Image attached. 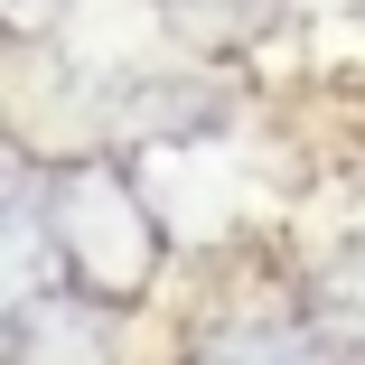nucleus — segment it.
I'll return each instance as SVG.
<instances>
[{
    "instance_id": "nucleus-4",
    "label": "nucleus",
    "mask_w": 365,
    "mask_h": 365,
    "mask_svg": "<svg viewBox=\"0 0 365 365\" xmlns=\"http://www.w3.org/2000/svg\"><path fill=\"white\" fill-rule=\"evenodd\" d=\"M160 10H169V29L206 38V47H253V38H272L281 0H160Z\"/></svg>"
},
{
    "instance_id": "nucleus-5",
    "label": "nucleus",
    "mask_w": 365,
    "mask_h": 365,
    "mask_svg": "<svg viewBox=\"0 0 365 365\" xmlns=\"http://www.w3.org/2000/svg\"><path fill=\"white\" fill-rule=\"evenodd\" d=\"M56 10V0H10V19H47Z\"/></svg>"
},
{
    "instance_id": "nucleus-3",
    "label": "nucleus",
    "mask_w": 365,
    "mask_h": 365,
    "mask_svg": "<svg viewBox=\"0 0 365 365\" xmlns=\"http://www.w3.org/2000/svg\"><path fill=\"white\" fill-rule=\"evenodd\" d=\"M178 365H337V346H328L319 319H290V309H235V319L197 328V346H187Z\"/></svg>"
},
{
    "instance_id": "nucleus-2",
    "label": "nucleus",
    "mask_w": 365,
    "mask_h": 365,
    "mask_svg": "<svg viewBox=\"0 0 365 365\" xmlns=\"http://www.w3.org/2000/svg\"><path fill=\"white\" fill-rule=\"evenodd\" d=\"M122 309L85 300V290H10V328H0V346H10V365H122V337H113Z\"/></svg>"
},
{
    "instance_id": "nucleus-1",
    "label": "nucleus",
    "mask_w": 365,
    "mask_h": 365,
    "mask_svg": "<svg viewBox=\"0 0 365 365\" xmlns=\"http://www.w3.org/2000/svg\"><path fill=\"white\" fill-rule=\"evenodd\" d=\"M29 206H38V253L56 262L66 290H85L103 309H140L150 281L169 262L160 206L131 187L122 160H56L29 169Z\"/></svg>"
}]
</instances>
